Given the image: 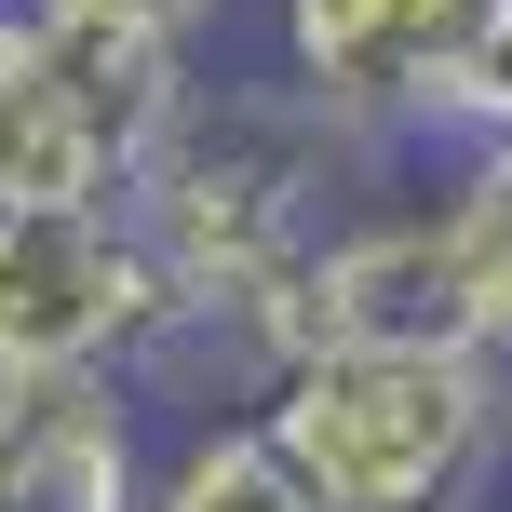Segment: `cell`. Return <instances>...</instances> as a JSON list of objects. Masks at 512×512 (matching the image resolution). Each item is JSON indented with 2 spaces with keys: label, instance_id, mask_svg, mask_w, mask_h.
Here are the masks:
<instances>
[{
  "label": "cell",
  "instance_id": "cell-1",
  "mask_svg": "<svg viewBox=\"0 0 512 512\" xmlns=\"http://www.w3.org/2000/svg\"><path fill=\"white\" fill-rule=\"evenodd\" d=\"M337 135L297 95L256 81H189V108L162 122V149L135 162L122 216L149 230L162 283L189 297V337H230L256 364L270 310L297 297V270L337 243Z\"/></svg>",
  "mask_w": 512,
  "mask_h": 512
},
{
  "label": "cell",
  "instance_id": "cell-2",
  "mask_svg": "<svg viewBox=\"0 0 512 512\" xmlns=\"http://www.w3.org/2000/svg\"><path fill=\"white\" fill-rule=\"evenodd\" d=\"M310 512H472L512 445L499 351H297L243 391Z\"/></svg>",
  "mask_w": 512,
  "mask_h": 512
},
{
  "label": "cell",
  "instance_id": "cell-3",
  "mask_svg": "<svg viewBox=\"0 0 512 512\" xmlns=\"http://www.w3.org/2000/svg\"><path fill=\"white\" fill-rule=\"evenodd\" d=\"M176 108H189V54L81 41L0 0V216H108Z\"/></svg>",
  "mask_w": 512,
  "mask_h": 512
},
{
  "label": "cell",
  "instance_id": "cell-4",
  "mask_svg": "<svg viewBox=\"0 0 512 512\" xmlns=\"http://www.w3.org/2000/svg\"><path fill=\"white\" fill-rule=\"evenodd\" d=\"M203 351L149 230L108 216H0V378H149Z\"/></svg>",
  "mask_w": 512,
  "mask_h": 512
},
{
  "label": "cell",
  "instance_id": "cell-5",
  "mask_svg": "<svg viewBox=\"0 0 512 512\" xmlns=\"http://www.w3.org/2000/svg\"><path fill=\"white\" fill-rule=\"evenodd\" d=\"M297 351H499L472 256L445 230V203H391V216H337V243L297 270V297L256 337V378Z\"/></svg>",
  "mask_w": 512,
  "mask_h": 512
},
{
  "label": "cell",
  "instance_id": "cell-6",
  "mask_svg": "<svg viewBox=\"0 0 512 512\" xmlns=\"http://www.w3.org/2000/svg\"><path fill=\"white\" fill-rule=\"evenodd\" d=\"M486 0H270L283 95L337 135V149H391L432 95V68L472 41Z\"/></svg>",
  "mask_w": 512,
  "mask_h": 512
},
{
  "label": "cell",
  "instance_id": "cell-7",
  "mask_svg": "<svg viewBox=\"0 0 512 512\" xmlns=\"http://www.w3.org/2000/svg\"><path fill=\"white\" fill-rule=\"evenodd\" d=\"M149 418L135 378H0V512H135Z\"/></svg>",
  "mask_w": 512,
  "mask_h": 512
},
{
  "label": "cell",
  "instance_id": "cell-8",
  "mask_svg": "<svg viewBox=\"0 0 512 512\" xmlns=\"http://www.w3.org/2000/svg\"><path fill=\"white\" fill-rule=\"evenodd\" d=\"M135 512H310V499L270 459V432L230 405V418H189L176 445H149V499Z\"/></svg>",
  "mask_w": 512,
  "mask_h": 512
},
{
  "label": "cell",
  "instance_id": "cell-9",
  "mask_svg": "<svg viewBox=\"0 0 512 512\" xmlns=\"http://www.w3.org/2000/svg\"><path fill=\"white\" fill-rule=\"evenodd\" d=\"M405 135H445V149H512V0H486L472 14V41L432 68V95H418V122Z\"/></svg>",
  "mask_w": 512,
  "mask_h": 512
},
{
  "label": "cell",
  "instance_id": "cell-10",
  "mask_svg": "<svg viewBox=\"0 0 512 512\" xmlns=\"http://www.w3.org/2000/svg\"><path fill=\"white\" fill-rule=\"evenodd\" d=\"M445 230H459V256H472L486 337H499V364H512V149H472V162H459V189H445Z\"/></svg>",
  "mask_w": 512,
  "mask_h": 512
},
{
  "label": "cell",
  "instance_id": "cell-11",
  "mask_svg": "<svg viewBox=\"0 0 512 512\" xmlns=\"http://www.w3.org/2000/svg\"><path fill=\"white\" fill-rule=\"evenodd\" d=\"M41 27H81V41H135V54H203L230 27V0H27Z\"/></svg>",
  "mask_w": 512,
  "mask_h": 512
}]
</instances>
